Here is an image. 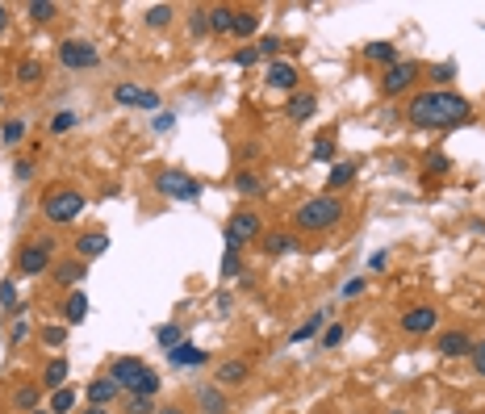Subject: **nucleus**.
<instances>
[{
  "label": "nucleus",
  "mask_w": 485,
  "mask_h": 414,
  "mask_svg": "<svg viewBox=\"0 0 485 414\" xmlns=\"http://www.w3.org/2000/svg\"><path fill=\"white\" fill-rule=\"evenodd\" d=\"M406 117L423 130H447V126H464L473 122V105L452 88H435V92H418L406 105Z\"/></svg>",
  "instance_id": "1"
},
{
  "label": "nucleus",
  "mask_w": 485,
  "mask_h": 414,
  "mask_svg": "<svg viewBox=\"0 0 485 414\" xmlns=\"http://www.w3.org/2000/svg\"><path fill=\"white\" fill-rule=\"evenodd\" d=\"M343 214H348L343 197L322 192V197H309V201H302V205L293 209V226L306 230V234H322V230L339 226V222H343Z\"/></svg>",
  "instance_id": "2"
},
{
  "label": "nucleus",
  "mask_w": 485,
  "mask_h": 414,
  "mask_svg": "<svg viewBox=\"0 0 485 414\" xmlns=\"http://www.w3.org/2000/svg\"><path fill=\"white\" fill-rule=\"evenodd\" d=\"M84 209H89V197L80 188H67V184H55L42 197V218L50 226H72Z\"/></svg>",
  "instance_id": "3"
},
{
  "label": "nucleus",
  "mask_w": 485,
  "mask_h": 414,
  "mask_svg": "<svg viewBox=\"0 0 485 414\" xmlns=\"http://www.w3.org/2000/svg\"><path fill=\"white\" fill-rule=\"evenodd\" d=\"M55 268V238H30L17 251V272L21 276H42Z\"/></svg>",
  "instance_id": "4"
},
{
  "label": "nucleus",
  "mask_w": 485,
  "mask_h": 414,
  "mask_svg": "<svg viewBox=\"0 0 485 414\" xmlns=\"http://www.w3.org/2000/svg\"><path fill=\"white\" fill-rule=\"evenodd\" d=\"M155 192L159 197H172V201H197L201 197V184L193 180L188 172H180V168H164L155 176Z\"/></svg>",
  "instance_id": "5"
},
{
  "label": "nucleus",
  "mask_w": 485,
  "mask_h": 414,
  "mask_svg": "<svg viewBox=\"0 0 485 414\" xmlns=\"http://www.w3.org/2000/svg\"><path fill=\"white\" fill-rule=\"evenodd\" d=\"M59 63L67 67V71H92L96 63H101V50L84 38H63L59 42Z\"/></svg>",
  "instance_id": "6"
},
{
  "label": "nucleus",
  "mask_w": 485,
  "mask_h": 414,
  "mask_svg": "<svg viewBox=\"0 0 485 414\" xmlns=\"http://www.w3.org/2000/svg\"><path fill=\"white\" fill-rule=\"evenodd\" d=\"M418 76H423V67L414 59H397L394 67H385V76H381V92L401 96V92H410V84H418Z\"/></svg>",
  "instance_id": "7"
},
{
  "label": "nucleus",
  "mask_w": 485,
  "mask_h": 414,
  "mask_svg": "<svg viewBox=\"0 0 485 414\" xmlns=\"http://www.w3.org/2000/svg\"><path fill=\"white\" fill-rule=\"evenodd\" d=\"M264 84L268 88H276V92H297V84H302V76H297V67L289 63V59H272L268 63V71H264Z\"/></svg>",
  "instance_id": "8"
},
{
  "label": "nucleus",
  "mask_w": 485,
  "mask_h": 414,
  "mask_svg": "<svg viewBox=\"0 0 485 414\" xmlns=\"http://www.w3.org/2000/svg\"><path fill=\"white\" fill-rule=\"evenodd\" d=\"M435 326H440V310H435V306H410V310L401 314V330L414 335V339H418V335H431Z\"/></svg>",
  "instance_id": "9"
},
{
  "label": "nucleus",
  "mask_w": 485,
  "mask_h": 414,
  "mask_svg": "<svg viewBox=\"0 0 485 414\" xmlns=\"http://www.w3.org/2000/svg\"><path fill=\"white\" fill-rule=\"evenodd\" d=\"M142 372H147V364H142L138 356H118V360L109 364V376L118 381V389H122V393H134V385L142 381Z\"/></svg>",
  "instance_id": "10"
},
{
  "label": "nucleus",
  "mask_w": 485,
  "mask_h": 414,
  "mask_svg": "<svg viewBox=\"0 0 485 414\" xmlns=\"http://www.w3.org/2000/svg\"><path fill=\"white\" fill-rule=\"evenodd\" d=\"M113 100L118 105H134V109H159V92L142 88V84H130V80L113 84Z\"/></svg>",
  "instance_id": "11"
},
{
  "label": "nucleus",
  "mask_w": 485,
  "mask_h": 414,
  "mask_svg": "<svg viewBox=\"0 0 485 414\" xmlns=\"http://www.w3.org/2000/svg\"><path fill=\"white\" fill-rule=\"evenodd\" d=\"M435 352L443 360H460V356H473V335L469 330H443L435 339Z\"/></svg>",
  "instance_id": "12"
},
{
  "label": "nucleus",
  "mask_w": 485,
  "mask_h": 414,
  "mask_svg": "<svg viewBox=\"0 0 485 414\" xmlns=\"http://www.w3.org/2000/svg\"><path fill=\"white\" fill-rule=\"evenodd\" d=\"M193 402H197L201 414H230V398H226L222 385H197L193 389Z\"/></svg>",
  "instance_id": "13"
},
{
  "label": "nucleus",
  "mask_w": 485,
  "mask_h": 414,
  "mask_svg": "<svg viewBox=\"0 0 485 414\" xmlns=\"http://www.w3.org/2000/svg\"><path fill=\"white\" fill-rule=\"evenodd\" d=\"M226 230H230V234L247 247L251 238H260V234H264V222H260V214H256V209H239V214L226 222Z\"/></svg>",
  "instance_id": "14"
},
{
  "label": "nucleus",
  "mask_w": 485,
  "mask_h": 414,
  "mask_svg": "<svg viewBox=\"0 0 485 414\" xmlns=\"http://www.w3.org/2000/svg\"><path fill=\"white\" fill-rule=\"evenodd\" d=\"M84 398H89V406H113V402L122 398V389H118V381L105 372V376H92V381H89Z\"/></svg>",
  "instance_id": "15"
},
{
  "label": "nucleus",
  "mask_w": 485,
  "mask_h": 414,
  "mask_svg": "<svg viewBox=\"0 0 485 414\" xmlns=\"http://www.w3.org/2000/svg\"><path fill=\"white\" fill-rule=\"evenodd\" d=\"M105 251H109V234H105V230H84V234L76 238V260H84V264L101 260Z\"/></svg>",
  "instance_id": "16"
},
{
  "label": "nucleus",
  "mask_w": 485,
  "mask_h": 414,
  "mask_svg": "<svg viewBox=\"0 0 485 414\" xmlns=\"http://www.w3.org/2000/svg\"><path fill=\"white\" fill-rule=\"evenodd\" d=\"M314 113H318V96H314V92H306V88H297L293 96H289V105H285V117H289V122H297V126H302V122H309Z\"/></svg>",
  "instance_id": "17"
},
{
  "label": "nucleus",
  "mask_w": 485,
  "mask_h": 414,
  "mask_svg": "<svg viewBox=\"0 0 485 414\" xmlns=\"http://www.w3.org/2000/svg\"><path fill=\"white\" fill-rule=\"evenodd\" d=\"M260 247H264V255H289V251H302V238L289 230H268L260 234Z\"/></svg>",
  "instance_id": "18"
},
{
  "label": "nucleus",
  "mask_w": 485,
  "mask_h": 414,
  "mask_svg": "<svg viewBox=\"0 0 485 414\" xmlns=\"http://www.w3.org/2000/svg\"><path fill=\"white\" fill-rule=\"evenodd\" d=\"M168 364L172 368H201V364H210V352H201L197 343H180V347L168 352Z\"/></svg>",
  "instance_id": "19"
},
{
  "label": "nucleus",
  "mask_w": 485,
  "mask_h": 414,
  "mask_svg": "<svg viewBox=\"0 0 485 414\" xmlns=\"http://www.w3.org/2000/svg\"><path fill=\"white\" fill-rule=\"evenodd\" d=\"M243 272V243L226 230V251H222V280H230V276Z\"/></svg>",
  "instance_id": "20"
},
{
  "label": "nucleus",
  "mask_w": 485,
  "mask_h": 414,
  "mask_svg": "<svg viewBox=\"0 0 485 414\" xmlns=\"http://www.w3.org/2000/svg\"><path fill=\"white\" fill-rule=\"evenodd\" d=\"M326 326H331V314H326V310H318V314H309V322H302V326L289 335V343H306V339H318Z\"/></svg>",
  "instance_id": "21"
},
{
  "label": "nucleus",
  "mask_w": 485,
  "mask_h": 414,
  "mask_svg": "<svg viewBox=\"0 0 485 414\" xmlns=\"http://www.w3.org/2000/svg\"><path fill=\"white\" fill-rule=\"evenodd\" d=\"M247 376H251L247 360H226V364H218V381H214V385H222V389H226V385H243Z\"/></svg>",
  "instance_id": "22"
},
{
  "label": "nucleus",
  "mask_w": 485,
  "mask_h": 414,
  "mask_svg": "<svg viewBox=\"0 0 485 414\" xmlns=\"http://www.w3.org/2000/svg\"><path fill=\"white\" fill-rule=\"evenodd\" d=\"M256 30H260V13H256V8H234L230 34H234V38H251Z\"/></svg>",
  "instance_id": "23"
},
{
  "label": "nucleus",
  "mask_w": 485,
  "mask_h": 414,
  "mask_svg": "<svg viewBox=\"0 0 485 414\" xmlns=\"http://www.w3.org/2000/svg\"><path fill=\"white\" fill-rule=\"evenodd\" d=\"M50 272H55L59 284H80V280L89 276V264H84V260H63V264H55Z\"/></svg>",
  "instance_id": "24"
},
{
  "label": "nucleus",
  "mask_w": 485,
  "mask_h": 414,
  "mask_svg": "<svg viewBox=\"0 0 485 414\" xmlns=\"http://www.w3.org/2000/svg\"><path fill=\"white\" fill-rule=\"evenodd\" d=\"M42 80H46V67L38 59H21V63H17V84H21V88H34V84H42Z\"/></svg>",
  "instance_id": "25"
},
{
  "label": "nucleus",
  "mask_w": 485,
  "mask_h": 414,
  "mask_svg": "<svg viewBox=\"0 0 485 414\" xmlns=\"http://www.w3.org/2000/svg\"><path fill=\"white\" fill-rule=\"evenodd\" d=\"M63 381H67V360H63V356H55V360L42 368V389L55 393V389H63Z\"/></svg>",
  "instance_id": "26"
},
{
  "label": "nucleus",
  "mask_w": 485,
  "mask_h": 414,
  "mask_svg": "<svg viewBox=\"0 0 485 414\" xmlns=\"http://www.w3.org/2000/svg\"><path fill=\"white\" fill-rule=\"evenodd\" d=\"M155 343H159L164 352L180 347V343H184V326H180V322H164V326H155Z\"/></svg>",
  "instance_id": "27"
},
{
  "label": "nucleus",
  "mask_w": 485,
  "mask_h": 414,
  "mask_svg": "<svg viewBox=\"0 0 485 414\" xmlns=\"http://www.w3.org/2000/svg\"><path fill=\"white\" fill-rule=\"evenodd\" d=\"M38 402H42V385H21L17 393H13V410H38Z\"/></svg>",
  "instance_id": "28"
},
{
  "label": "nucleus",
  "mask_w": 485,
  "mask_h": 414,
  "mask_svg": "<svg viewBox=\"0 0 485 414\" xmlns=\"http://www.w3.org/2000/svg\"><path fill=\"white\" fill-rule=\"evenodd\" d=\"M364 59H368V63H385V67H394L397 63V46L394 42H368L364 46Z\"/></svg>",
  "instance_id": "29"
},
{
  "label": "nucleus",
  "mask_w": 485,
  "mask_h": 414,
  "mask_svg": "<svg viewBox=\"0 0 485 414\" xmlns=\"http://www.w3.org/2000/svg\"><path fill=\"white\" fill-rule=\"evenodd\" d=\"M84 314H89V297L76 289V293H67V301H63V318L67 322H84Z\"/></svg>",
  "instance_id": "30"
},
{
  "label": "nucleus",
  "mask_w": 485,
  "mask_h": 414,
  "mask_svg": "<svg viewBox=\"0 0 485 414\" xmlns=\"http://www.w3.org/2000/svg\"><path fill=\"white\" fill-rule=\"evenodd\" d=\"M230 21H234L230 4H214L210 8V34H230Z\"/></svg>",
  "instance_id": "31"
},
{
  "label": "nucleus",
  "mask_w": 485,
  "mask_h": 414,
  "mask_svg": "<svg viewBox=\"0 0 485 414\" xmlns=\"http://www.w3.org/2000/svg\"><path fill=\"white\" fill-rule=\"evenodd\" d=\"M25 13H30V21H38V25H46V21H55L59 4H55V0H30V4H25Z\"/></svg>",
  "instance_id": "32"
},
{
  "label": "nucleus",
  "mask_w": 485,
  "mask_h": 414,
  "mask_svg": "<svg viewBox=\"0 0 485 414\" xmlns=\"http://www.w3.org/2000/svg\"><path fill=\"white\" fill-rule=\"evenodd\" d=\"M318 163H331L335 155H339V146H335V134H318L314 138V151H309Z\"/></svg>",
  "instance_id": "33"
},
{
  "label": "nucleus",
  "mask_w": 485,
  "mask_h": 414,
  "mask_svg": "<svg viewBox=\"0 0 485 414\" xmlns=\"http://www.w3.org/2000/svg\"><path fill=\"white\" fill-rule=\"evenodd\" d=\"M46 410H50V414H67V410H76V389H67V385H63V389H55V393H50V406H46Z\"/></svg>",
  "instance_id": "34"
},
{
  "label": "nucleus",
  "mask_w": 485,
  "mask_h": 414,
  "mask_svg": "<svg viewBox=\"0 0 485 414\" xmlns=\"http://www.w3.org/2000/svg\"><path fill=\"white\" fill-rule=\"evenodd\" d=\"M352 180H355V163H335V168H331V176H326V188H331V192H339L343 184H352Z\"/></svg>",
  "instance_id": "35"
},
{
  "label": "nucleus",
  "mask_w": 485,
  "mask_h": 414,
  "mask_svg": "<svg viewBox=\"0 0 485 414\" xmlns=\"http://www.w3.org/2000/svg\"><path fill=\"white\" fill-rule=\"evenodd\" d=\"M142 17H147V25H151V30H164V25L176 17V8H172V4H151Z\"/></svg>",
  "instance_id": "36"
},
{
  "label": "nucleus",
  "mask_w": 485,
  "mask_h": 414,
  "mask_svg": "<svg viewBox=\"0 0 485 414\" xmlns=\"http://www.w3.org/2000/svg\"><path fill=\"white\" fill-rule=\"evenodd\" d=\"M80 126V113L76 109H59L55 117H50V134H67V130H76Z\"/></svg>",
  "instance_id": "37"
},
{
  "label": "nucleus",
  "mask_w": 485,
  "mask_h": 414,
  "mask_svg": "<svg viewBox=\"0 0 485 414\" xmlns=\"http://www.w3.org/2000/svg\"><path fill=\"white\" fill-rule=\"evenodd\" d=\"M447 168H452V159H447L443 151H431V155L423 159V172H427V180H435V176H443Z\"/></svg>",
  "instance_id": "38"
},
{
  "label": "nucleus",
  "mask_w": 485,
  "mask_h": 414,
  "mask_svg": "<svg viewBox=\"0 0 485 414\" xmlns=\"http://www.w3.org/2000/svg\"><path fill=\"white\" fill-rule=\"evenodd\" d=\"M188 34L193 38H205L210 34V8H193L188 13Z\"/></svg>",
  "instance_id": "39"
},
{
  "label": "nucleus",
  "mask_w": 485,
  "mask_h": 414,
  "mask_svg": "<svg viewBox=\"0 0 485 414\" xmlns=\"http://www.w3.org/2000/svg\"><path fill=\"white\" fill-rule=\"evenodd\" d=\"M343 339H348V326H343V322H331V326L322 330V352H335Z\"/></svg>",
  "instance_id": "40"
},
{
  "label": "nucleus",
  "mask_w": 485,
  "mask_h": 414,
  "mask_svg": "<svg viewBox=\"0 0 485 414\" xmlns=\"http://www.w3.org/2000/svg\"><path fill=\"white\" fill-rule=\"evenodd\" d=\"M234 188H239L243 197H260V192H264V184H260L256 172H239V176H234Z\"/></svg>",
  "instance_id": "41"
},
{
  "label": "nucleus",
  "mask_w": 485,
  "mask_h": 414,
  "mask_svg": "<svg viewBox=\"0 0 485 414\" xmlns=\"http://www.w3.org/2000/svg\"><path fill=\"white\" fill-rule=\"evenodd\" d=\"M155 398H138V393H126V414H155Z\"/></svg>",
  "instance_id": "42"
},
{
  "label": "nucleus",
  "mask_w": 485,
  "mask_h": 414,
  "mask_svg": "<svg viewBox=\"0 0 485 414\" xmlns=\"http://www.w3.org/2000/svg\"><path fill=\"white\" fill-rule=\"evenodd\" d=\"M230 63H234V67H256V63H260V46H243V50H234Z\"/></svg>",
  "instance_id": "43"
},
{
  "label": "nucleus",
  "mask_w": 485,
  "mask_h": 414,
  "mask_svg": "<svg viewBox=\"0 0 485 414\" xmlns=\"http://www.w3.org/2000/svg\"><path fill=\"white\" fill-rule=\"evenodd\" d=\"M0 134H4L8 146H17V142L25 138V122H21V117H13V122H4V130H0Z\"/></svg>",
  "instance_id": "44"
},
{
  "label": "nucleus",
  "mask_w": 485,
  "mask_h": 414,
  "mask_svg": "<svg viewBox=\"0 0 485 414\" xmlns=\"http://www.w3.org/2000/svg\"><path fill=\"white\" fill-rule=\"evenodd\" d=\"M427 76H431L435 84H452V80H456V67H452V63H435V67H427Z\"/></svg>",
  "instance_id": "45"
},
{
  "label": "nucleus",
  "mask_w": 485,
  "mask_h": 414,
  "mask_svg": "<svg viewBox=\"0 0 485 414\" xmlns=\"http://www.w3.org/2000/svg\"><path fill=\"white\" fill-rule=\"evenodd\" d=\"M42 343L46 347H63L67 343V330L63 326H42Z\"/></svg>",
  "instance_id": "46"
},
{
  "label": "nucleus",
  "mask_w": 485,
  "mask_h": 414,
  "mask_svg": "<svg viewBox=\"0 0 485 414\" xmlns=\"http://www.w3.org/2000/svg\"><path fill=\"white\" fill-rule=\"evenodd\" d=\"M151 126H155V134H168V130H172V126H176V113H172V109H159V113H155V122H151Z\"/></svg>",
  "instance_id": "47"
},
{
  "label": "nucleus",
  "mask_w": 485,
  "mask_h": 414,
  "mask_svg": "<svg viewBox=\"0 0 485 414\" xmlns=\"http://www.w3.org/2000/svg\"><path fill=\"white\" fill-rule=\"evenodd\" d=\"M0 306L4 310H17V284L13 280H0Z\"/></svg>",
  "instance_id": "48"
},
{
  "label": "nucleus",
  "mask_w": 485,
  "mask_h": 414,
  "mask_svg": "<svg viewBox=\"0 0 485 414\" xmlns=\"http://www.w3.org/2000/svg\"><path fill=\"white\" fill-rule=\"evenodd\" d=\"M364 289H368V284H364V276H355V280H348V284L339 289V297H343V301H352V297H360Z\"/></svg>",
  "instance_id": "49"
},
{
  "label": "nucleus",
  "mask_w": 485,
  "mask_h": 414,
  "mask_svg": "<svg viewBox=\"0 0 485 414\" xmlns=\"http://www.w3.org/2000/svg\"><path fill=\"white\" fill-rule=\"evenodd\" d=\"M469 360H473V372L485 376V339H481V343H473V356H469Z\"/></svg>",
  "instance_id": "50"
},
{
  "label": "nucleus",
  "mask_w": 485,
  "mask_h": 414,
  "mask_svg": "<svg viewBox=\"0 0 485 414\" xmlns=\"http://www.w3.org/2000/svg\"><path fill=\"white\" fill-rule=\"evenodd\" d=\"M368 268H372V272H385V268H389V251H372V255H368Z\"/></svg>",
  "instance_id": "51"
},
{
  "label": "nucleus",
  "mask_w": 485,
  "mask_h": 414,
  "mask_svg": "<svg viewBox=\"0 0 485 414\" xmlns=\"http://www.w3.org/2000/svg\"><path fill=\"white\" fill-rule=\"evenodd\" d=\"M25 335H30V322H25V318H17V322H13V335H8V343L17 347V343H21Z\"/></svg>",
  "instance_id": "52"
},
{
  "label": "nucleus",
  "mask_w": 485,
  "mask_h": 414,
  "mask_svg": "<svg viewBox=\"0 0 485 414\" xmlns=\"http://www.w3.org/2000/svg\"><path fill=\"white\" fill-rule=\"evenodd\" d=\"M276 50H280V38H264L260 42V59H276Z\"/></svg>",
  "instance_id": "53"
},
{
  "label": "nucleus",
  "mask_w": 485,
  "mask_h": 414,
  "mask_svg": "<svg viewBox=\"0 0 485 414\" xmlns=\"http://www.w3.org/2000/svg\"><path fill=\"white\" fill-rule=\"evenodd\" d=\"M30 176H34V163H30V159H21V163H17V180H30Z\"/></svg>",
  "instance_id": "54"
},
{
  "label": "nucleus",
  "mask_w": 485,
  "mask_h": 414,
  "mask_svg": "<svg viewBox=\"0 0 485 414\" xmlns=\"http://www.w3.org/2000/svg\"><path fill=\"white\" fill-rule=\"evenodd\" d=\"M214 306H218V314H230V306H234V301H230L226 293H218V301H214Z\"/></svg>",
  "instance_id": "55"
},
{
  "label": "nucleus",
  "mask_w": 485,
  "mask_h": 414,
  "mask_svg": "<svg viewBox=\"0 0 485 414\" xmlns=\"http://www.w3.org/2000/svg\"><path fill=\"white\" fill-rule=\"evenodd\" d=\"M155 414H188V410H184V406H159Z\"/></svg>",
  "instance_id": "56"
},
{
  "label": "nucleus",
  "mask_w": 485,
  "mask_h": 414,
  "mask_svg": "<svg viewBox=\"0 0 485 414\" xmlns=\"http://www.w3.org/2000/svg\"><path fill=\"white\" fill-rule=\"evenodd\" d=\"M4 30H8V8L0 4V34H4Z\"/></svg>",
  "instance_id": "57"
},
{
  "label": "nucleus",
  "mask_w": 485,
  "mask_h": 414,
  "mask_svg": "<svg viewBox=\"0 0 485 414\" xmlns=\"http://www.w3.org/2000/svg\"><path fill=\"white\" fill-rule=\"evenodd\" d=\"M80 414H109V406H89V410H80Z\"/></svg>",
  "instance_id": "58"
},
{
  "label": "nucleus",
  "mask_w": 485,
  "mask_h": 414,
  "mask_svg": "<svg viewBox=\"0 0 485 414\" xmlns=\"http://www.w3.org/2000/svg\"><path fill=\"white\" fill-rule=\"evenodd\" d=\"M30 414H50V410H42V406H38V410H30Z\"/></svg>",
  "instance_id": "59"
},
{
  "label": "nucleus",
  "mask_w": 485,
  "mask_h": 414,
  "mask_svg": "<svg viewBox=\"0 0 485 414\" xmlns=\"http://www.w3.org/2000/svg\"><path fill=\"white\" fill-rule=\"evenodd\" d=\"M394 414H401V410H394Z\"/></svg>",
  "instance_id": "60"
}]
</instances>
